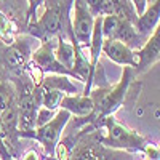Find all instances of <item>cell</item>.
Returning <instances> with one entry per match:
<instances>
[{
    "label": "cell",
    "instance_id": "1",
    "mask_svg": "<svg viewBox=\"0 0 160 160\" xmlns=\"http://www.w3.org/2000/svg\"><path fill=\"white\" fill-rule=\"evenodd\" d=\"M133 77H135L133 68H123L122 77H120L117 85L111 88H98L93 93H90V98L93 99V106H95V111H93L91 117H95L96 120H102L108 115H114V112L125 101L127 91Z\"/></svg>",
    "mask_w": 160,
    "mask_h": 160
},
{
    "label": "cell",
    "instance_id": "2",
    "mask_svg": "<svg viewBox=\"0 0 160 160\" xmlns=\"http://www.w3.org/2000/svg\"><path fill=\"white\" fill-rule=\"evenodd\" d=\"M68 22V10L59 0H45V11L37 21L29 24V32L35 38L51 40L53 35L62 32Z\"/></svg>",
    "mask_w": 160,
    "mask_h": 160
},
{
    "label": "cell",
    "instance_id": "3",
    "mask_svg": "<svg viewBox=\"0 0 160 160\" xmlns=\"http://www.w3.org/2000/svg\"><path fill=\"white\" fill-rule=\"evenodd\" d=\"M106 128V136L101 139L106 146L112 149H123V151H141L148 144V139L141 136L139 133L133 131L122 125L114 118V115H108L102 118V123Z\"/></svg>",
    "mask_w": 160,
    "mask_h": 160
},
{
    "label": "cell",
    "instance_id": "4",
    "mask_svg": "<svg viewBox=\"0 0 160 160\" xmlns=\"http://www.w3.org/2000/svg\"><path fill=\"white\" fill-rule=\"evenodd\" d=\"M71 120V114L66 109H59L56 111V115L53 117L50 122L43 127H38L29 133H24L19 138H29V139H35L37 142L42 144V148L45 151V154L48 157H53V152H55L56 144L59 142L62 131L66 128V125L69 123Z\"/></svg>",
    "mask_w": 160,
    "mask_h": 160
},
{
    "label": "cell",
    "instance_id": "5",
    "mask_svg": "<svg viewBox=\"0 0 160 160\" xmlns=\"http://www.w3.org/2000/svg\"><path fill=\"white\" fill-rule=\"evenodd\" d=\"M32 43L29 38H16L13 43L5 45L0 50V68L5 71H22L31 62Z\"/></svg>",
    "mask_w": 160,
    "mask_h": 160
},
{
    "label": "cell",
    "instance_id": "6",
    "mask_svg": "<svg viewBox=\"0 0 160 160\" xmlns=\"http://www.w3.org/2000/svg\"><path fill=\"white\" fill-rule=\"evenodd\" d=\"M95 16L88 10L85 0H74V13H72V34L78 47L90 45V38L95 26Z\"/></svg>",
    "mask_w": 160,
    "mask_h": 160
},
{
    "label": "cell",
    "instance_id": "7",
    "mask_svg": "<svg viewBox=\"0 0 160 160\" xmlns=\"http://www.w3.org/2000/svg\"><path fill=\"white\" fill-rule=\"evenodd\" d=\"M31 61L40 68L43 74H59V75H69V77H74L75 75L68 71L64 66L56 59V55H55V45H53L51 40H43L40 47L32 51V56H31ZM77 80V78H75Z\"/></svg>",
    "mask_w": 160,
    "mask_h": 160
},
{
    "label": "cell",
    "instance_id": "8",
    "mask_svg": "<svg viewBox=\"0 0 160 160\" xmlns=\"http://www.w3.org/2000/svg\"><path fill=\"white\" fill-rule=\"evenodd\" d=\"M102 55H106L112 62L123 66V68H138V55L136 50H131L128 45L122 43L120 40H112V38H104L102 43Z\"/></svg>",
    "mask_w": 160,
    "mask_h": 160
},
{
    "label": "cell",
    "instance_id": "9",
    "mask_svg": "<svg viewBox=\"0 0 160 160\" xmlns=\"http://www.w3.org/2000/svg\"><path fill=\"white\" fill-rule=\"evenodd\" d=\"M136 55H138V68L133 69L135 74L146 72L154 62L160 59V21L152 31V35L146 40L139 50H136Z\"/></svg>",
    "mask_w": 160,
    "mask_h": 160
},
{
    "label": "cell",
    "instance_id": "10",
    "mask_svg": "<svg viewBox=\"0 0 160 160\" xmlns=\"http://www.w3.org/2000/svg\"><path fill=\"white\" fill-rule=\"evenodd\" d=\"M59 109H66L71 115H77L80 118L91 117L95 106H93V99L85 95H66L59 104Z\"/></svg>",
    "mask_w": 160,
    "mask_h": 160
},
{
    "label": "cell",
    "instance_id": "11",
    "mask_svg": "<svg viewBox=\"0 0 160 160\" xmlns=\"http://www.w3.org/2000/svg\"><path fill=\"white\" fill-rule=\"evenodd\" d=\"M69 75H59V74H45L43 80L38 83L42 90H61L69 95H80V90L77 85L71 82Z\"/></svg>",
    "mask_w": 160,
    "mask_h": 160
},
{
    "label": "cell",
    "instance_id": "12",
    "mask_svg": "<svg viewBox=\"0 0 160 160\" xmlns=\"http://www.w3.org/2000/svg\"><path fill=\"white\" fill-rule=\"evenodd\" d=\"M158 21H160V0H155L154 3H151V7L146 8V11L141 16H138L135 28L138 29L139 34L148 35L155 29Z\"/></svg>",
    "mask_w": 160,
    "mask_h": 160
},
{
    "label": "cell",
    "instance_id": "13",
    "mask_svg": "<svg viewBox=\"0 0 160 160\" xmlns=\"http://www.w3.org/2000/svg\"><path fill=\"white\" fill-rule=\"evenodd\" d=\"M75 45L77 42L74 43H69L68 40H64L59 37L58 43H56V48H55V55H56V59L64 66L68 71L72 72V68H74V61H75ZM74 74V72H72ZM75 75V74H74ZM77 78V77H75Z\"/></svg>",
    "mask_w": 160,
    "mask_h": 160
},
{
    "label": "cell",
    "instance_id": "14",
    "mask_svg": "<svg viewBox=\"0 0 160 160\" xmlns=\"http://www.w3.org/2000/svg\"><path fill=\"white\" fill-rule=\"evenodd\" d=\"M0 40L5 45H10L16 40V26L2 10H0Z\"/></svg>",
    "mask_w": 160,
    "mask_h": 160
},
{
    "label": "cell",
    "instance_id": "15",
    "mask_svg": "<svg viewBox=\"0 0 160 160\" xmlns=\"http://www.w3.org/2000/svg\"><path fill=\"white\" fill-rule=\"evenodd\" d=\"M38 87V85H37ZM40 90V95H42V101H40V106L43 108H48L51 111H58L59 109V104L62 101V98L66 96V93L61 91V90Z\"/></svg>",
    "mask_w": 160,
    "mask_h": 160
},
{
    "label": "cell",
    "instance_id": "16",
    "mask_svg": "<svg viewBox=\"0 0 160 160\" xmlns=\"http://www.w3.org/2000/svg\"><path fill=\"white\" fill-rule=\"evenodd\" d=\"M15 101H16V88L13 83H8L5 80V82L0 83V112H3Z\"/></svg>",
    "mask_w": 160,
    "mask_h": 160
},
{
    "label": "cell",
    "instance_id": "17",
    "mask_svg": "<svg viewBox=\"0 0 160 160\" xmlns=\"http://www.w3.org/2000/svg\"><path fill=\"white\" fill-rule=\"evenodd\" d=\"M55 115H56V111H51V109H48V108L40 106V108L37 109V115H35V128L47 125Z\"/></svg>",
    "mask_w": 160,
    "mask_h": 160
},
{
    "label": "cell",
    "instance_id": "18",
    "mask_svg": "<svg viewBox=\"0 0 160 160\" xmlns=\"http://www.w3.org/2000/svg\"><path fill=\"white\" fill-rule=\"evenodd\" d=\"M142 152H144V155H146V158H148V160H160V152L157 149V146H154V144H149L148 142V144L144 146Z\"/></svg>",
    "mask_w": 160,
    "mask_h": 160
},
{
    "label": "cell",
    "instance_id": "19",
    "mask_svg": "<svg viewBox=\"0 0 160 160\" xmlns=\"http://www.w3.org/2000/svg\"><path fill=\"white\" fill-rule=\"evenodd\" d=\"M0 160H16L13 158V155L10 154L8 148L3 142V136H2V123H0Z\"/></svg>",
    "mask_w": 160,
    "mask_h": 160
},
{
    "label": "cell",
    "instance_id": "20",
    "mask_svg": "<svg viewBox=\"0 0 160 160\" xmlns=\"http://www.w3.org/2000/svg\"><path fill=\"white\" fill-rule=\"evenodd\" d=\"M75 160H98V157L95 155V152L87 148V149H78L75 152Z\"/></svg>",
    "mask_w": 160,
    "mask_h": 160
},
{
    "label": "cell",
    "instance_id": "21",
    "mask_svg": "<svg viewBox=\"0 0 160 160\" xmlns=\"http://www.w3.org/2000/svg\"><path fill=\"white\" fill-rule=\"evenodd\" d=\"M131 3H133V8L136 11V16H141L149 5L148 0H131Z\"/></svg>",
    "mask_w": 160,
    "mask_h": 160
},
{
    "label": "cell",
    "instance_id": "22",
    "mask_svg": "<svg viewBox=\"0 0 160 160\" xmlns=\"http://www.w3.org/2000/svg\"><path fill=\"white\" fill-rule=\"evenodd\" d=\"M42 3H45V0H34V3L29 7V10H28V19H34L35 18V13H37V10H38V7L42 5Z\"/></svg>",
    "mask_w": 160,
    "mask_h": 160
},
{
    "label": "cell",
    "instance_id": "23",
    "mask_svg": "<svg viewBox=\"0 0 160 160\" xmlns=\"http://www.w3.org/2000/svg\"><path fill=\"white\" fill-rule=\"evenodd\" d=\"M21 160H42V157H40V154H38L37 151L31 149V151H28V152L22 155Z\"/></svg>",
    "mask_w": 160,
    "mask_h": 160
},
{
    "label": "cell",
    "instance_id": "24",
    "mask_svg": "<svg viewBox=\"0 0 160 160\" xmlns=\"http://www.w3.org/2000/svg\"><path fill=\"white\" fill-rule=\"evenodd\" d=\"M5 80H7V74H5V71L2 68H0V83L5 82Z\"/></svg>",
    "mask_w": 160,
    "mask_h": 160
},
{
    "label": "cell",
    "instance_id": "25",
    "mask_svg": "<svg viewBox=\"0 0 160 160\" xmlns=\"http://www.w3.org/2000/svg\"><path fill=\"white\" fill-rule=\"evenodd\" d=\"M157 149H158V152H160V142L157 144Z\"/></svg>",
    "mask_w": 160,
    "mask_h": 160
},
{
    "label": "cell",
    "instance_id": "26",
    "mask_svg": "<svg viewBox=\"0 0 160 160\" xmlns=\"http://www.w3.org/2000/svg\"><path fill=\"white\" fill-rule=\"evenodd\" d=\"M148 2H149V3H154V2H155V0H148Z\"/></svg>",
    "mask_w": 160,
    "mask_h": 160
}]
</instances>
